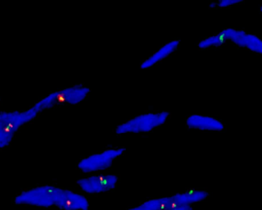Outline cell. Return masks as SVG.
<instances>
[{"label":"cell","mask_w":262,"mask_h":210,"mask_svg":"<svg viewBox=\"0 0 262 210\" xmlns=\"http://www.w3.org/2000/svg\"><path fill=\"white\" fill-rule=\"evenodd\" d=\"M40 113L34 105L27 110L0 112V150L10 146L19 130Z\"/></svg>","instance_id":"1"},{"label":"cell","mask_w":262,"mask_h":210,"mask_svg":"<svg viewBox=\"0 0 262 210\" xmlns=\"http://www.w3.org/2000/svg\"><path fill=\"white\" fill-rule=\"evenodd\" d=\"M54 207L60 210H90V200L84 195L70 190L55 186Z\"/></svg>","instance_id":"6"},{"label":"cell","mask_w":262,"mask_h":210,"mask_svg":"<svg viewBox=\"0 0 262 210\" xmlns=\"http://www.w3.org/2000/svg\"><path fill=\"white\" fill-rule=\"evenodd\" d=\"M225 43L231 42L239 48L245 49L256 54L262 53L261 39L254 33H249L245 30L234 28H225L220 32Z\"/></svg>","instance_id":"5"},{"label":"cell","mask_w":262,"mask_h":210,"mask_svg":"<svg viewBox=\"0 0 262 210\" xmlns=\"http://www.w3.org/2000/svg\"><path fill=\"white\" fill-rule=\"evenodd\" d=\"M168 111H149L137 115L116 127L115 133L118 136L124 134L149 133L162 127L170 119Z\"/></svg>","instance_id":"2"},{"label":"cell","mask_w":262,"mask_h":210,"mask_svg":"<svg viewBox=\"0 0 262 210\" xmlns=\"http://www.w3.org/2000/svg\"><path fill=\"white\" fill-rule=\"evenodd\" d=\"M90 92H91V89L82 84H76V85L57 90L59 103H65L66 105H78L88 97Z\"/></svg>","instance_id":"9"},{"label":"cell","mask_w":262,"mask_h":210,"mask_svg":"<svg viewBox=\"0 0 262 210\" xmlns=\"http://www.w3.org/2000/svg\"><path fill=\"white\" fill-rule=\"evenodd\" d=\"M209 196V193L205 190H188L184 193H176L170 196L171 203L186 204L192 205L197 202L205 200Z\"/></svg>","instance_id":"11"},{"label":"cell","mask_w":262,"mask_h":210,"mask_svg":"<svg viewBox=\"0 0 262 210\" xmlns=\"http://www.w3.org/2000/svg\"><path fill=\"white\" fill-rule=\"evenodd\" d=\"M119 176L116 174L92 175L77 180L79 188L87 194H99L111 191L117 186Z\"/></svg>","instance_id":"7"},{"label":"cell","mask_w":262,"mask_h":210,"mask_svg":"<svg viewBox=\"0 0 262 210\" xmlns=\"http://www.w3.org/2000/svg\"><path fill=\"white\" fill-rule=\"evenodd\" d=\"M34 106L40 113H42L46 110H52L56 107H60L57 91L53 92V93L44 96L42 99L37 101Z\"/></svg>","instance_id":"13"},{"label":"cell","mask_w":262,"mask_h":210,"mask_svg":"<svg viewBox=\"0 0 262 210\" xmlns=\"http://www.w3.org/2000/svg\"><path fill=\"white\" fill-rule=\"evenodd\" d=\"M125 151V147H110L81 159L77 164L78 169L84 173L105 171L111 168L114 161L123 156Z\"/></svg>","instance_id":"3"},{"label":"cell","mask_w":262,"mask_h":210,"mask_svg":"<svg viewBox=\"0 0 262 210\" xmlns=\"http://www.w3.org/2000/svg\"><path fill=\"white\" fill-rule=\"evenodd\" d=\"M243 0H219L217 2H211L208 5L211 9H225L229 8L233 6L239 5L243 4Z\"/></svg>","instance_id":"15"},{"label":"cell","mask_w":262,"mask_h":210,"mask_svg":"<svg viewBox=\"0 0 262 210\" xmlns=\"http://www.w3.org/2000/svg\"><path fill=\"white\" fill-rule=\"evenodd\" d=\"M225 42L223 39V36L221 35L220 32L212 35V36L205 37L198 43L197 47L200 50H209V49L217 48L222 45V43Z\"/></svg>","instance_id":"14"},{"label":"cell","mask_w":262,"mask_h":210,"mask_svg":"<svg viewBox=\"0 0 262 210\" xmlns=\"http://www.w3.org/2000/svg\"><path fill=\"white\" fill-rule=\"evenodd\" d=\"M165 210H194L192 205L186 204L171 203Z\"/></svg>","instance_id":"16"},{"label":"cell","mask_w":262,"mask_h":210,"mask_svg":"<svg viewBox=\"0 0 262 210\" xmlns=\"http://www.w3.org/2000/svg\"><path fill=\"white\" fill-rule=\"evenodd\" d=\"M53 188L54 185H43L24 190L16 195L14 203L42 208L54 207Z\"/></svg>","instance_id":"4"},{"label":"cell","mask_w":262,"mask_h":210,"mask_svg":"<svg viewBox=\"0 0 262 210\" xmlns=\"http://www.w3.org/2000/svg\"><path fill=\"white\" fill-rule=\"evenodd\" d=\"M1 102H2V100H1V98H0V105H1Z\"/></svg>","instance_id":"17"},{"label":"cell","mask_w":262,"mask_h":210,"mask_svg":"<svg viewBox=\"0 0 262 210\" xmlns=\"http://www.w3.org/2000/svg\"><path fill=\"white\" fill-rule=\"evenodd\" d=\"M170 204V196L154 198L126 210H165Z\"/></svg>","instance_id":"12"},{"label":"cell","mask_w":262,"mask_h":210,"mask_svg":"<svg viewBox=\"0 0 262 210\" xmlns=\"http://www.w3.org/2000/svg\"><path fill=\"white\" fill-rule=\"evenodd\" d=\"M185 125L189 130L214 133H221L225 129V124L221 119L200 114L189 115L185 119Z\"/></svg>","instance_id":"8"},{"label":"cell","mask_w":262,"mask_h":210,"mask_svg":"<svg viewBox=\"0 0 262 210\" xmlns=\"http://www.w3.org/2000/svg\"><path fill=\"white\" fill-rule=\"evenodd\" d=\"M180 39H174L169 42L165 43L160 48L158 49L154 53L148 56L146 59L142 61L140 67L142 70L151 68L162 62L167 58L176 53L180 47Z\"/></svg>","instance_id":"10"}]
</instances>
